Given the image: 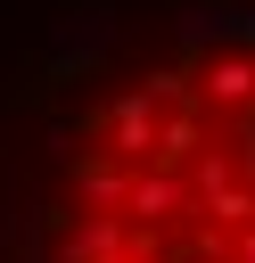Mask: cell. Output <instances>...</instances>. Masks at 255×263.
<instances>
[{"label":"cell","instance_id":"ba28073f","mask_svg":"<svg viewBox=\"0 0 255 263\" xmlns=\"http://www.w3.org/2000/svg\"><path fill=\"white\" fill-rule=\"evenodd\" d=\"M230 263H255V222L239 230V255H230Z\"/></svg>","mask_w":255,"mask_h":263},{"label":"cell","instance_id":"7a4b0ae2","mask_svg":"<svg viewBox=\"0 0 255 263\" xmlns=\"http://www.w3.org/2000/svg\"><path fill=\"white\" fill-rule=\"evenodd\" d=\"M107 49H115V8H107V0H90V8H74V16H58V25H49L41 66H49V74H74V66L90 74Z\"/></svg>","mask_w":255,"mask_h":263},{"label":"cell","instance_id":"52a82bcc","mask_svg":"<svg viewBox=\"0 0 255 263\" xmlns=\"http://www.w3.org/2000/svg\"><path fill=\"white\" fill-rule=\"evenodd\" d=\"M206 214H214V230H247V222H255V181H222V189H206Z\"/></svg>","mask_w":255,"mask_h":263},{"label":"cell","instance_id":"6da1fadb","mask_svg":"<svg viewBox=\"0 0 255 263\" xmlns=\"http://www.w3.org/2000/svg\"><path fill=\"white\" fill-rule=\"evenodd\" d=\"M197 115H255V49H197V82H189Z\"/></svg>","mask_w":255,"mask_h":263},{"label":"cell","instance_id":"277c9868","mask_svg":"<svg viewBox=\"0 0 255 263\" xmlns=\"http://www.w3.org/2000/svg\"><path fill=\"white\" fill-rule=\"evenodd\" d=\"M123 214L181 222V214H189V181H181V173H156V164H140V173H132V189H123ZM148 222H140V230H148Z\"/></svg>","mask_w":255,"mask_h":263},{"label":"cell","instance_id":"3957f363","mask_svg":"<svg viewBox=\"0 0 255 263\" xmlns=\"http://www.w3.org/2000/svg\"><path fill=\"white\" fill-rule=\"evenodd\" d=\"M107 140H115V148H107L115 164H148V148H156V107H148L140 90H123V99L107 107Z\"/></svg>","mask_w":255,"mask_h":263},{"label":"cell","instance_id":"5b68a950","mask_svg":"<svg viewBox=\"0 0 255 263\" xmlns=\"http://www.w3.org/2000/svg\"><path fill=\"white\" fill-rule=\"evenodd\" d=\"M132 173H140V164L90 156V164H74V189H82V205H90V214H115V222H123V189H132Z\"/></svg>","mask_w":255,"mask_h":263},{"label":"cell","instance_id":"9c48e42d","mask_svg":"<svg viewBox=\"0 0 255 263\" xmlns=\"http://www.w3.org/2000/svg\"><path fill=\"white\" fill-rule=\"evenodd\" d=\"M206 263H230V255H206Z\"/></svg>","mask_w":255,"mask_h":263},{"label":"cell","instance_id":"8992f818","mask_svg":"<svg viewBox=\"0 0 255 263\" xmlns=\"http://www.w3.org/2000/svg\"><path fill=\"white\" fill-rule=\"evenodd\" d=\"M197 140H206V115H197V107H173V115H156V148H148V164L173 173L181 156H197Z\"/></svg>","mask_w":255,"mask_h":263}]
</instances>
